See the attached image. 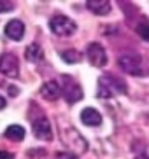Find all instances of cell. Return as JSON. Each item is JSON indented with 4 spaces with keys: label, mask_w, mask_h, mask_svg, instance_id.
<instances>
[{
    "label": "cell",
    "mask_w": 149,
    "mask_h": 159,
    "mask_svg": "<svg viewBox=\"0 0 149 159\" xmlns=\"http://www.w3.org/2000/svg\"><path fill=\"white\" fill-rule=\"evenodd\" d=\"M60 138H61V143L69 149L70 154L79 156V154H84L88 150V142H86V138L72 124L70 126H60Z\"/></svg>",
    "instance_id": "obj_1"
},
{
    "label": "cell",
    "mask_w": 149,
    "mask_h": 159,
    "mask_svg": "<svg viewBox=\"0 0 149 159\" xmlns=\"http://www.w3.org/2000/svg\"><path fill=\"white\" fill-rule=\"evenodd\" d=\"M128 91L126 84L121 79H118L116 75H102L98 79V98H111L114 94H125Z\"/></svg>",
    "instance_id": "obj_2"
},
{
    "label": "cell",
    "mask_w": 149,
    "mask_h": 159,
    "mask_svg": "<svg viewBox=\"0 0 149 159\" xmlns=\"http://www.w3.org/2000/svg\"><path fill=\"white\" fill-rule=\"evenodd\" d=\"M118 65L123 72L130 75H135V77H140V75H147V70L146 66L142 65V60H140L139 54H132V52H126V54H121L118 58Z\"/></svg>",
    "instance_id": "obj_3"
},
{
    "label": "cell",
    "mask_w": 149,
    "mask_h": 159,
    "mask_svg": "<svg viewBox=\"0 0 149 159\" xmlns=\"http://www.w3.org/2000/svg\"><path fill=\"white\" fill-rule=\"evenodd\" d=\"M49 28L55 35H60V37H69V35H74L75 30H77V25H75L74 19L67 18L63 14H56L49 19Z\"/></svg>",
    "instance_id": "obj_4"
},
{
    "label": "cell",
    "mask_w": 149,
    "mask_h": 159,
    "mask_svg": "<svg viewBox=\"0 0 149 159\" xmlns=\"http://www.w3.org/2000/svg\"><path fill=\"white\" fill-rule=\"evenodd\" d=\"M61 94H63V98L67 100V103H77L81 98H83V88H81L77 82H75L72 77L69 75H61Z\"/></svg>",
    "instance_id": "obj_5"
},
{
    "label": "cell",
    "mask_w": 149,
    "mask_h": 159,
    "mask_svg": "<svg viewBox=\"0 0 149 159\" xmlns=\"http://www.w3.org/2000/svg\"><path fill=\"white\" fill-rule=\"evenodd\" d=\"M0 74L9 79H16L19 75V61L12 52H4L0 56Z\"/></svg>",
    "instance_id": "obj_6"
},
{
    "label": "cell",
    "mask_w": 149,
    "mask_h": 159,
    "mask_svg": "<svg viewBox=\"0 0 149 159\" xmlns=\"http://www.w3.org/2000/svg\"><path fill=\"white\" fill-rule=\"evenodd\" d=\"M32 131L39 140H53V128L46 116H39L37 119H32Z\"/></svg>",
    "instance_id": "obj_7"
},
{
    "label": "cell",
    "mask_w": 149,
    "mask_h": 159,
    "mask_svg": "<svg viewBox=\"0 0 149 159\" xmlns=\"http://www.w3.org/2000/svg\"><path fill=\"white\" fill-rule=\"evenodd\" d=\"M86 58H88V61L91 65L98 66V68L105 66V63H107V52H105V49L98 42L88 44V47H86Z\"/></svg>",
    "instance_id": "obj_8"
},
{
    "label": "cell",
    "mask_w": 149,
    "mask_h": 159,
    "mask_svg": "<svg viewBox=\"0 0 149 159\" xmlns=\"http://www.w3.org/2000/svg\"><path fill=\"white\" fill-rule=\"evenodd\" d=\"M41 94L42 98H46L47 102H55V100L60 98L61 94V86L60 82H56V80H47V82H44L41 88Z\"/></svg>",
    "instance_id": "obj_9"
},
{
    "label": "cell",
    "mask_w": 149,
    "mask_h": 159,
    "mask_svg": "<svg viewBox=\"0 0 149 159\" xmlns=\"http://www.w3.org/2000/svg\"><path fill=\"white\" fill-rule=\"evenodd\" d=\"M5 35L12 40H21L25 35V23L21 19H11L5 25Z\"/></svg>",
    "instance_id": "obj_10"
},
{
    "label": "cell",
    "mask_w": 149,
    "mask_h": 159,
    "mask_svg": "<svg viewBox=\"0 0 149 159\" xmlns=\"http://www.w3.org/2000/svg\"><path fill=\"white\" fill-rule=\"evenodd\" d=\"M86 7L97 16H107L111 14V9H112L111 2H107V0H88Z\"/></svg>",
    "instance_id": "obj_11"
},
{
    "label": "cell",
    "mask_w": 149,
    "mask_h": 159,
    "mask_svg": "<svg viewBox=\"0 0 149 159\" xmlns=\"http://www.w3.org/2000/svg\"><path fill=\"white\" fill-rule=\"evenodd\" d=\"M81 121L86 124V126H100V122H102V116H100V112L98 110H95L93 107H88L84 108L83 112H81Z\"/></svg>",
    "instance_id": "obj_12"
},
{
    "label": "cell",
    "mask_w": 149,
    "mask_h": 159,
    "mask_svg": "<svg viewBox=\"0 0 149 159\" xmlns=\"http://www.w3.org/2000/svg\"><path fill=\"white\" fill-rule=\"evenodd\" d=\"M42 56H44L42 47L39 46L37 42H32L26 49H25V58H26V61H30V63H37L39 60H42Z\"/></svg>",
    "instance_id": "obj_13"
},
{
    "label": "cell",
    "mask_w": 149,
    "mask_h": 159,
    "mask_svg": "<svg viewBox=\"0 0 149 159\" xmlns=\"http://www.w3.org/2000/svg\"><path fill=\"white\" fill-rule=\"evenodd\" d=\"M5 138H9L12 142H21L25 138V128L19 124H11L5 129Z\"/></svg>",
    "instance_id": "obj_14"
},
{
    "label": "cell",
    "mask_w": 149,
    "mask_h": 159,
    "mask_svg": "<svg viewBox=\"0 0 149 159\" xmlns=\"http://www.w3.org/2000/svg\"><path fill=\"white\" fill-rule=\"evenodd\" d=\"M61 60L65 61V63H79L83 60L79 51H75V49H67V51L61 52Z\"/></svg>",
    "instance_id": "obj_15"
},
{
    "label": "cell",
    "mask_w": 149,
    "mask_h": 159,
    "mask_svg": "<svg viewBox=\"0 0 149 159\" xmlns=\"http://www.w3.org/2000/svg\"><path fill=\"white\" fill-rule=\"evenodd\" d=\"M135 32L139 33V37L142 39V40H146V42H149V21L147 19H142L139 25H137Z\"/></svg>",
    "instance_id": "obj_16"
},
{
    "label": "cell",
    "mask_w": 149,
    "mask_h": 159,
    "mask_svg": "<svg viewBox=\"0 0 149 159\" xmlns=\"http://www.w3.org/2000/svg\"><path fill=\"white\" fill-rule=\"evenodd\" d=\"M14 4L12 2H7V0H0V14L2 12H7V11H12Z\"/></svg>",
    "instance_id": "obj_17"
},
{
    "label": "cell",
    "mask_w": 149,
    "mask_h": 159,
    "mask_svg": "<svg viewBox=\"0 0 149 159\" xmlns=\"http://www.w3.org/2000/svg\"><path fill=\"white\" fill-rule=\"evenodd\" d=\"M56 159H77V156L70 152H56Z\"/></svg>",
    "instance_id": "obj_18"
},
{
    "label": "cell",
    "mask_w": 149,
    "mask_h": 159,
    "mask_svg": "<svg viewBox=\"0 0 149 159\" xmlns=\"http://www.w3.org/2000/svg\"><path fill=\"white\" fill-rule=\"evenodd\" d=\"M0 159H14V154L9 150H0Z\"/></svg>",
    "instance_id": "obj_19"
},
{
    "label": "cell",
    "mask_w": 149,
    "mask_h": 159,
    "mask_svg": "<svg viewBox=\"0 0 149 159\" xmlns=\"http://www.w3.org/2000/svg\"><path fill=\"white\" fill-rule=\"evenodd\" d=\"M5 105H7V102H5V98L0 94V110H2V108H5Z\"/></svg>",
    "instance_id": "obj_20"
},
{
    "label": "cell",
    "mask_w": 149,
    "mask_h": 159,
    "mask_svg": "<svg viewBox=\"0 0 149 159\" xmlns=\"http://www.w3.org/2000/svg\"><path fill=\"white\" fill-rule=\"evenodd\" d=\"M9 93H11V94H18L19 91H18L16 88H9Z\"/></svg>",
    "instance_id": "obj_21"
},
{
    "label": "cell",
    "mask_w": 149,
    "mask_h": 159,
    "mask_svg": "<svg viewBox=\"0 0 149 159\" xmlns=\"http://www.w3.org/2000/svg\"><path fill=\"white\" fill-rule=\"evenodd\" d=\"M135 159H149V156H146V154H142V156H137Z\"/></svg>",
    "instance_id": "obj_22"
}]
</instances>
